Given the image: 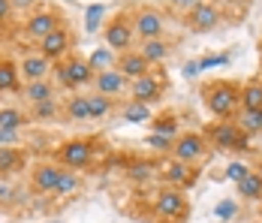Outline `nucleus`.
<instances>
[{
    "instance_id": "nucleus-1",
    "label": "nucleus",
    "mask_w": 262,
    "mask_h": 223,
    "mask_svg": "<svg viewBox=\"0 0 262 223\" xmlns=\"http://www.w3.org/2000/svg\"><path fill=\"white\" fill-rule=\"evenodd\" d=\"M199 99L211 118H235L241 109V85L235 78H208L199 85Z\"/></svg>"
},
{
    "instance_id": "nucleus-2",
    "label": "nucleus",
    "mask_w": 262,
    "mask_h": 223,
    "mask_svg": "<svg viewBox=\"0 0 262 223\" xmlns=\"http://www.w3.org/2000/svg\"><path fill=\"white\" fill-rule=\"evenodd\" d=\"M202 133H205L211 148L220 151V154H247V151H253L250 136L238 127L235 118H214V121L205 124Z\"/></svg>"
},
{
    "instance_id": "nucleus-3",
    "label": "nucleus",
    "mask_w": 262,
    "mask_h": 223,
    "mask_svg": "<svg viewBox=\"0 0 262 223\" xmlns=\"http://www.w3.org/2000/svg\"><path fill=\"white\" fill-rule=\"evenodd\" d=\"M103 139H94V136H76V139H63L57 148H54V160L63 166V169H76L84 172L97 163V154L103 151Z\"/></svg>"
},
{
    "instance_id": "nucleus-4",
    "label": "nucleus",
    "mask_w": 262,
    "mask_h": 223,
    "mask_svg": "<svg viewBox=\"0 0 262 223\" xmlns=\"http://www.w3.org/2000/svg\"><path fill=\"white\" fill-rule=\"evenodd\" d=\"M94 67L88 64V57L79 54V51H73V54H67L63 60H57L52 70V82L57 85V91H67V94H73V91H81V88H91L94 85Z\"/></svg>"
},
{
    "instance_id": "nucleus-5",
    "label": "nucleus",
    "mask_w": 262,
    "mask_h": 223,
    "mask_svg": "<svg viewBox=\"0 0 262 223\" xmlns=\"http://www.w3.org/2000/svg\"><path fill=\"white\" fill-rule=\"evenodd\" d=\"M151 214L166 223H184L190 217V199L181 187L160 184L157 190H151Z\"/></svg>"
},
{
    "instance_id": "nucleus-6",
    "label": "nucleus",
    "mask_w": 262,
    "mask_h": 223,
    "mask_svg": "<svg viewBox=\"0 0 262 223\" xmlns=\"http://www.w3.org/2000/svg\"><path fill=\"white\" fill-rule=\"evenodd\" d=\"M130 18H133V30H136V43H139V39L166 36V30H169L166 12H163L160 6H154V3H133Z\"/></svg>"
},
{
    "instance_id": "nucleus-7",
    "label": "nucleus",
    "mask_w": 262,
    "mask_h": 223,
    "mask_svg": "<svg viewBox=\"0 0 262 223\" xmlns=\"http://www.w3.org/2000/svg\"><path fill=\"white\" fill-rule=\"evenodd\" d=\"M63 25H70V22H67V15L57 6H36L25 18V25H21V36H25L27 43L36 46L42 36H49L52 30H57V27H63Z\"/></svg>"
},
{
    "instance_id": "nucleus-8",
    "label": "nucleus",
    "mask_w": 262,
    "mask_h": 223,
    "mask_svg": "<svg viewBox=\"0 0 262 223\" xmlns=\"http://www.w3.org/2000/svg\"><path fill=\"white\" fill-rule=\"evenodd\" d=\"M103 46L115 51H127L136 46V30H133V18H130V6H124V9H118L112 18H105L103 25Z\"/></svg>"
},
{
    "instance_id": "nucleus-9",
    "label": "nucleus",
    "mask_w": 262,
    "mask_h": 223,
    "mask_svg": "<svg viewBox=\"0 0 262 223\" xmlns=\"http://www.w3.org/2000/svg\"><path fill=\"white\" fill-rule=\"evenodd\" d=\"M202 175V163H184V160H175V157H163L157 163V178L160 184H169V187H193Z\"/></svg>"
},
{
    "instance_id": "nucleus-10",
    "label": "nucleus",
    "mask_w": 262,
    "mask_h": 223,
    "mask_svg": "<svg viewBox=\"0 0 262 223\" xmlns=\"http://www.w3.org/2000/svg\"><path fill=\"white\" fill-rule=\"evenodd\" d=\"M223 22H226V15H223L220 3H211V0H199V3H196V6L181 18V25L187 27L190 33H196V36L217 30Z\"/></svg>"
},
{
    "instance_id": "nucleus-11",
    "label": "nucleus",
    "mask_w": 262,
    "mask_h": 223,
    "mask_svg": "<svg viewBox=\"0 0 262 223\" xmlns=\"http://www.w3.org/2000/svg\"><path fill=\"white\" fill-rule=\"evenodd\" d=\"M33 49L39 51V54H46L52 64H57V60H63L67 54H73V51L79 49V33L70 25H63V27H57V30H52L49 36H42Z\"/></svg>"
},
{
    "instance_id": "nucleus-12",
    "label": "nucleus",
    "mask_w": 262,
    "mask_h": 223,
    "mask_svg": "<svg viewBox=\"0 0 262 223\" xmlns=\"http://www.w3.org/2000/svg\"><path fill=\"white\" fill-rule=\"evenodd\" d=\"M211 151H214V148L208 145L205 133H196V130H190V133H178V136L172 139L169 157L184 160V163H202Z\"/></svg>"
},
{
    "instance_id": "nucleus-13",
    "label": "nucleus",
    "mask_w": 262,
    "mask_h": 223,
    "mask_svg": "<svg viewBox=\"0 0 262 223\" xmlns=\"http://www.w3.org/2000/svg\"><path fill=\"white\" fill-rule=\"evenodd\" d=\"M166 91H169V78L160 73L157 67H154L151 73H145L142 78H133L127 97L139 99V103H148V106H154V103H160V99L166 97Z\"/></svg>"
},
{
    "instance_id": "nucleus-14",
    "label": "nucleus",
    "mask_w": 262,
    "mask_h": 223,
    "mask_svg": "<svg viewBox=\"0 0 262 223\" xmlns=\"http://www.w3.org/2000/svg\"><path fill=\"white\" fill-rule=\"evenodd\" d=\"M63 166L57 160H39L27 169V181H30V190L39 193V196H54L57 190V181H60Z\"/></svg>"
},
{
    "instance_id": "nucleus-15",
    "label": "nucleus",
    "mask_w": 262,
    "mask_h": 223,
    "mask_svg": "<svg viewBox=\"0 0 262 223\" xmlns=\"http://www.w3.org/2000/svg\"><path fill=\"white\" fill-rule=\"evenodd\" d=\"M52 70H54V64L46 57V54H39L36 49L21 54V60H18L21 85H25V82H39V78H52Z\"/></svg>"
},
{
    "instance_id": "nucleus-16",
    "label": "nucleus",
    "mask_w": 262,
    "mask_h": 223,
    "mask_svg": "<svg viewBox=\"0 0 262 223\" xmlns=\"http://www.w3.org/2000/svg\"><path fill=\"white\" fill-rule=\"evenodd\" d=\"M94 91L118 99V97H124V94L130 91V78L121 73L118 67H112V70H103V73L94 75Z\"/></svg>"
},
{
    "instance_id": "nucleus-17",
    "label": "nucleus",
    "mask_w": 262,
    "mask_h": 223,
    "mask_svg": "<svg viewBox=\"0 0 262 223\" xmlns=\"http://www.w3.org/2000/svg\"><path fill=\"white\" fill-rule=\"evenodd\" d=\"M60 121H70V124H88L91 121V106H88V94L73 91L60 99Z\"/></svg>"
},
{
    "instance_id": "nucleus-18",
    "label": "nucleus",
    "mask_w": 262,
    "mask_h": 223,
    "mask_svg": "<svg viewBox=\"0 0 262 223\" xmlns=\"http://www.w3.org/2000/svg\"><path fill=\"white\" fill-rule=\"evenodd\" d=\"M121 73L127 75V78H142L145 73H151L154 70V64L142 54L139 49H127V51H118V64H115Z\"/></svg>"
},
{
    "instance_id": "nucleus-19",
    "label": "nucleus",
    "mask_w": 262,
    "mask_h": 223,
    "mask_svg": "<svg viewBox=\"0 0 262 223\" xmlns=\"http://www.w3.org/2000/svg\"><path fill=\"white\" fill-rule=\"evenodd\" d=\"M175 46H178V39H172V36H154V39H139L136 43V49L142 51L154 67L157 64H166L169 54L175 51Z\"/></svg>"
},
{
    "instance_id": "nucleus-20",
    "label": "nucleus",
    "mask_w": 262,
    "mask_h": 223,
    "mask_svg": "<svg viewBox=\"0 0 262 223\" xmlns=\"http://www.w3.org/2000/svg\"><path fill=\"white\" fill-rule=\"evenodd\" d=\"M27 169V151L18 145H0V178H15Z\"/></svg>"
},
{
    "instance_id": "nucleus-21",
    "label": "nucleus",
    "mask_w": 262,
    "mask_h": 223,
    "mask_svg": "<svg viewBox=\"0 0 262 223\" xmlns=\"http://www.w3.org/2000/svg\"><path fill=\"white\" fill-rule=\"evenodd\" d=\"M21 99L27 106H36V103H46V99H54L57 97V85L52 78H39V82H25L21 85Z\"/></svg>"
},
{
    "instance_id": "nucleus-22",
    "label": "nucleus",
    "mask_w": 262,
    "mask_h": 223,
    "mask_svg": "<svg viewBox=\"0 0 262 223\" xmlns=\"http://www.w3.org/2000/svg\"><path fill=\"white\" fill-rule=\"evenodd\" d=\"M21 91V73H18V60L0 54V94H18Z\"/></svg>"
},
{
    "instance_id": "nucleus-23",
    "label": "nucleus",
    "mask_w": 262,
    "mask_h": 223,
    "mask_svg": "<svg viewBox=\"0 0 262 223\" xmlns=\"http://www.w3.org/2000/svg\"><path fill=\"white\" fill-rule=\"evenodd\" d=\"M118 115H121L124 124H148L154 118V112H151L148 103H139V99H130V97L118 106Z\"/></svg>"
},
{
    "instance_id": "nucleus-24",
    "label": "nucleus",
    "mask_w": 262,
    "mask_h": 223,
    "mask_svg": "<svg viewBox=\"0 0 262 223\" xmlns=\"http://www.w3.org/2000/svg\"><path fill=\"white\" fill-rule=\"evenodd\" d=\"M148 124H151V133H163V136H169V139H175V136L181 133V118H178V112H172V109L154 115Z\"/></svg>"
},
{
    "instance_id": "nucleus-25",
    "label": "nucleus",
    "mask_w": 262,
    "mask_h": 223,
    "mask_svg": "<svg viewBox=\"0 0 262 223\" xmlns=\"http://www.w3.org/2000/svg\"><path fill=\"white\" fill-rule=\"evenodd\" d=\"M127 178H130L136 187H145L157 178V163L154 160H133L127 166Z\"/></svg>"
},
{
    "instance_id": "nucleus-26",
    "label": "nucleus",
    "mask_w": 262,
    "mask_h": 223,
    "mask_svg": "<svg viewBox=\"0 0 262 223\" xmlns=\"http://www.w3.org/2000/svg\"><path fill=\"white\" fill-rule=\"evenodd\" d=\"M235 193L244 202H262V178L250 169L241 181H235Z\"/></svg>"
},
{
    "instance_id": "nucleus-27",
    "label": "nucleus",
    "mask_w": 262,
    "mask_h": 223,
    "mask_svg": "<svg viewBox=\"0 0 262 223\" xmlns=\"http://www.w3.org/2000/svg\"><path fill=\"white\" fill-rule=\"evenodd\" d=\"M88 106H91V121H105L108 115L118 112V99L105 97V94H88Z\"/></svg>"
},
{
    "instance_id": "nucleus-28",
    "label": "nucleus",
    "mask_w": 262,
    "mask_h": 223,
    "mask_svg": "<svg viewBox=\"0 0 262 223\" xmlns=\"http://www.w3.org/2000/svg\"><path fill=\"white\" fill-rule=\"evenodd\" d=\"M241 109L262 112V78H259V75H253V78L241 82Z\"/></svg>"
},
{
    "instance_id": "nucleus-29",
    "label": "nucleus",
    "mask_w": 262,
    "mask_h": 223,
    "mask_svg": "<svg viewBox=\"0 0 262 223\" xmlns=\"http://www.w3.org/2000/svg\"><path fill=\"white\" fill-rule=\"evenodd\" d=\"M81 193V175L76 169H63L60 172V181H57V190H54V196L60 199H73Z\"/></svg>"
},
{
    "instance_id": "nucleus-30",
    "label": "nucleus",
    "mask_w": 262,
    "mask_h": 223,
    "mask_svg": "<svg viewBox=\"0 0 262 223\" xmlns=\"http://www.w3.org/2000/svg\"><path fill=\"white\" fill-rule=\"evenodd\" d=\"M30 121L25 109L18 106H0V130H21V127Z\"/></svg>"
},
{
    "instance_id": "nucleus-31",
    "label": "nucleus",
    "mask_w": 262,
    "mask_h": 223,
    "mask_svg": "<svg viewBox=\"0 0 262 223\" xmlns=\"http://www.w3.org/2000/svg\"><path fill=\"white\" fill-rule=\"evenodd\" d=\"M30 121H60V99H46V103H36L30 106Z\"/></svg>"
},
{
    "instance_id": "nucleus-32",
    "label": "nucleus",
    "mask_w": 262,
    "mask_h": 223,
    "mask_svg": "<svg viewBox=\"0 0 262 223\" xmlns=\"http://www.w3.org/2000/svg\"><path fill=\"white\" fill-rule=\"evenodd\" d=\"M88 64L94 67V73H103V70H112L115 64H118V51L103 46V49H94L88 54Z\"/></svg>"
},
{
    "instance_id": "nucleus-33",
    "label": "nucleus",
    "mask_w": 262,
    "mask_h": 223,
    "mask_svg": "<svg viewBox=\"0 0 262 223\" xmlns=\"http://www.w3.org/2000/svg\"><path fill=\"white\" fill-rule=\"evenodd\" d=\"M235 121H238V127H241L250 139L262 133V112H253V109H238Z\"/></svg>"
},
{
    "instance_id": "nucleus-34",
    "label": "nucleus",
    "mask_w": 262,
    "mask_h": 223,
    "mask_svg": "<svg viewBox=\"0 0 262 223\" xmlns=\"http://www.w3.org/2000/svg\"><path fill=\"white\" fill-rule=\"evenodd\" d=\"M105 12H108V6H105V3H91V6L84 9V30H88V33H97V30H103Z\"/></svg>"
},
{
    "instance_id": "nucleus-35",
    "label": "nucleus",
    "mask_w": 262,
    "mask_h": 223,
    "mask_svg": "<svg viewBox=\"0 0 262 223\" xmlns=\"http://www.w3.org/2000/svg\"><path fill=\"white\" fill-rule=\"evenodd\" d=\"M229 64H232V54H226V51H208V54L199 57V70L202 73L217 70V67H229Z\"/></svg>"
},
{
    "instance_id": "nucleus-36",
    "label": "nucleus",
    "mask_w": 262,
    "mask_h": 223,
    "mask_svg": "<svg viewBox=\"0 0 262 223\" xmlns=\"http://www.w3.org/2000/svg\"><path fill=\"white\" fill-rule=\"evenodd\" d=\"M214 217H217V220H223V223L235 220V217H238V202H235V199H220V202L214 205Z\"/></svg>"
},
{
    "instance_id": "nucleus-37",
    "label": "nucleus",
    "mask_w": 262,
    "mask_h": 223,
    "mask_svg": "<svg viewBox=\"0 0 262 223\" xmlns=\"http://www.w3.org/2000/svg\"><path fill=\"white\" fill-rule=\"evenodd\" d=\"M247 172H250V166H247V163H241V160H232V163L226 166V172H223V178H229V181L235 184V181H241V178H244Z\"/></svg>"
},
{
    "instance_id": "nucleus-38",
    "label": "nucleus",
    "mask_w": 262,
    "mask_h": 223,
    "mask_svg": "<svg viewBox=\"0 0 262 223\" xmlns=\"http://www.w3.org/2000/svg\"><path fill=\"white\" fill-rule=\"evenodd\" d=\"M145 145H151V148L160 151V154H169V148H172V139H169V136H163V133H151V136L145 139Z\"/></svg>"
},
{
    "instance_id": "nucleus-39",
    "label": "nucleus",
    "mask_w": 262,
    "mask_h": 223,
    "mask_svg": "<svg viewBox=\"0 0 262 223\" xmlns=\"http://www.w3.org/2000/svg\"><path fill=\"white\" fill-rule=\"evenodd\" d=\"M196 3H199V0H166L169 12H172V15H178V18H184V15H187Z\"/></svg>"
},
{
    "instance_id": "nucleus-40",
    "label": "nucleus",
    "mask_w": 262,
    "mask_h": 223,
    "mask_svg": "<svg viewBox=\"0 0 262 223\" xmlns=\"http://www.w3.org/2000/svg\"><path fill=\"white\" fill-rule=\"evenodd\" d=\"M21 130H0V145H18Z\"/></svg>"
},
{
    "instance_id": "nucleus-41",
    "label": "nucleus",
    "mask_w": 262,
    "mask_h": 223,
    "mask_svg": "<svg viewBox=\"0 0 262 223\" xmlns=\"http://www.w3.org/2000/svg\"><path fill=\"white\" fill-rule=\"evenodd\" d=\"M181 73L187 75V78H193V75H199V73H202V70H199V57H196V60H187Z\"/></svg>"
},
{
    "instance_id": "nucleus-42",
    "label": "nucleus",
    "mask_w": 262,
    "mask_h": 223,
    "mask_svg": "<svg viewBox=\"0 0 262 223\" xmlns=\"http://www.w3.org/2000/svg\"><path fill=\"white\" fill-rule=\"evenodd\" d=\"M12 6H15V0H0V25L12 15Z\"/></svg>"
},
{
    "instance_id": "nucleus-43",
    "label": "nucleus",
    "mask_w": 262,
    "mask_h": 223,
    "mask_svg": "<svg viewBox=\"0 0 262 223\" xmlns=\"http://www.w3.org/2000/svg\"><path fill=\"white\" fill-rule=\"evenodd\" d=\"M30 3H33V0H15V6H18V9H27Z\"/></svg>"
},
{
    "instance_id": "nucleus-44",
    "label": "nucleus",
    "mask_w": 262,
    "mask_h": 223,
    "mask_svg": "<svg viewBox=\"0 0 262 223\" xmlns=\"http://www.w3.org/2000/svg\"><path fill=\"white\" fill-rule=\"evenodd\" d=\"M253 172H256V175H259V178H262V160H259V163H256V166H253Z\"/></svg>"
},
{
    "instance_id": "nucleus-45",
    "label": "nucleus",
    "mask_w": 262,
    "mask_h": 223,
    "mask_svg": "<svg viewBox=\"0 0 262 223\" xmlns=\"http://www.w3.org/2000/svg\"><path fill=\"white\" fill-rule=\"evenodd\" d=\"M49 223H63V220H49Z\"/></svg>"
},
{
    "instance_id": "nucleus-46",
    "label": "nucleus",
    "mask_w": 262,
    "mask_h": 223,
    "mask_svg": "<svg viewBox=\"0 0 262 223\" xmlns=\"http://www.w3.org/2000/svg\"><path fill=\"white\" fill-rule=\"evenodd\" d=\"M259 223H262V220H259Z\"/></svg>"
}]
</instances>
